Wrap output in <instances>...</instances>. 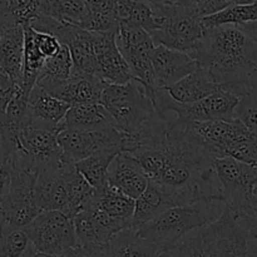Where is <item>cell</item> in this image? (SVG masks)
Returning a JSON list of instances; mask_svg holds the SVG:
<instances>
[{"instance_id":"1","label":"cell","mask_w":257,"mask_h":257,"mask_svg":"<svg viewBox=\"0 0 257 257\" xmlns=\"http://www.w3.org/2000/svg\"><path fill=\"white\" fill-rule=\"evenodd\" d=\"M133 146H146L158 153L161 172L156 183L187 192L195 202H222L213 168L215 158L193 130L192 122L155 110L138 132L127 136L123 151Z\"/></svg>"},{"instance_id":"2","label":"cell","mask_w":257,"mask_h":257,"mask_svg":"<svg viewBox=\"0 0 257 257\" xmlns=\"http://www.w3.org/2000/svg\"><path fill=\"white\" fill-rule=\"evenodd\" d=\"M188 55L218 87L237 97L257 89V43L241 27L205 29Z\"/></svg>"},{"instance_id":"3","label":"cell","mask_w":257,"mask_h":257,"mask_svg":"<svg viewBox=\"0 0 257 257\" xmlns=\"http://www.w3.org/2000/svg\"><path fill=\"white\" fill-rule=\"evenodd\" d=\"M247 238L243 226L225 207L217 220L183 236L160 257H247Z\"/></svg>"},{"instance_id":"4","label":"cell","mask_w":257,"mask_h":257,"mask_svg":"<svg viewBox=\"0 0 257 257\" xmlns=\"http://www.w3.org/2000/svg\"><path fill=\"white\" fill-rule=\"evenodd\" d=\"M223 210L225 205L217 201H198L176 206L135 230L143 238L156 243L165 251L187 233L217 220Z\"/></svg>"},{"instance_id":"5","label":"cell","mask_w":257,"mask_h":257,"mask_svg":"<svg viewBox=\"0 0 257 257\" xmlns=\"http://www.w3.org/2000/svg\"><path fill=\"white\" fill-rule=\"evenodd\" d=\"M99 103L114 127L127 136L138 132L155 113V104L147 90L136 79L124 84H105Z\"/></svg>"},{"instance_id":"6","label":"cell","mask_w":257,"mask_h":257,"mask_svg":"<svg viewBox=\"0 0 257 257\" xmlns=\"http://www.w3.org/2000/svg\"><path fill=\"white\" fill-rule=\"evenodd\" d=\"M213 168L220 187L221 201L225 207L237 218L256 216L252 190L257 168L231 157L216 158Z\"/></svg>"},{"instance_id":"7","label":"cell","mask_w":257,"mask_h":257,"mask_svg":"<svg viewBox=\"0 0 257 257\" xmlns=\"http://www.w3.org/2000/svg\"><path fill=\"white\" fill-rule=\"evenodd\" d=\"M161 24L151 34L155 45L190 53L202 38V18L191 5H158Z\"/></svg>"},{"instance_id":"8","label":"cell","mask_w":257,"mask_h":257,"mask_svg":"<svg viewBox=\"0 0 257 257\" xmlns=\"http://www.w3.org/2000/svg\"><path fill=\"white\" fill-rule=\"evenodd\" d=\"M238 102L240 97L220 88L198 102L182 104L173 100L163 88H160L156 92L155 110L160 113H173L180 119L193 123L232 120L235 119V109Z\"/></svg>"},{"instance_id":"9","label":"cell","mask_w":257,"mask_h":257,"mask_svg":"<svg viewBox=\"0 0 257 257\" xmlns=\"http://www.w3.org/2000/svg\"><path fill=\"white\" fill-rule=\"evenodd\" d=\"M24 230L38 253L63 257L77 246L73 217L62 211L40 212Z\"/></svg>"},{"instance_id":"10","label":"cell","mask_w":257,"mask_h":257,"mask_svg":"<svg viewBox=\"0 0 257 257\" xmlns=\"http://www.w3.org/2000/svg\"><path fill=\"white\" fill-rule=\"evenodd\" d=\"M57 136L55 131L30 123L18 135L14 152L9 158L15 165L35 173L57 167L62 163Z\"/></svg>"},{"instance_id":"11","label":"cell","mask_w":257,"mask_h":257,"mask_svg":"<svg viewBox=\"0 0 257 257\" xmlns=\"http://www.w3.org/2000/svg\"><path fill=\"white\" fill-rule=\"evenodd\" d=\"M127 135L118 131L114 125L95 131H77L62 128L57 136L62 163H73L100 152L119 148L123 150Z\"/></svg>"},{"instance_id":"12","label":"cell","mask_w":257,"mask_h":257,"mask_svg":"<svg viewBox=\"0 0 257 257\" xmlns=\"http://www.w3.org/2000/svg\"><path fill=\"white\" fill-rule=\"evenodd\" d=\"M37 177L38 173L13 163L10 191L7 198L0 203V213L5 225L25 228L40 213L35 201Z\"/></svg>"},{"instance_id":"13","label":"cell","mask_w":257,"mask_h":257,"mask_svg":"<svg viewBox=\"0 0 257 257\" xmlns=\"http://www.w3.org/2000/svg\"><path fill=\"white\" fill-rule=\"evenodd\" d=\"M107 83L95 75L83 74L73 69L65 80L42 79L37 83L40 88L53 97L70 105L80 103H99L103 88Z\"/></svg>"},{"instance_id":"14","label":"cell","mask_w":257,"mask_h":257,"mask_svg":"<svg viewBox=\"0 0 257 257\" xmlns=\"http://www.w3.org/2000/svg\"><path fill=\"white\" fill-rule=\"evenodd\" d=\"M193 202L195 201L192 196L187 192L173 190L150 181L142 195L136 200L132 228H138L143 223L160 216L168 208Z\"/></svg>"},{"instance_id":"15","label":"cell","mask_w":257,"mask_h":257,"mask_svg":"<svg viewBox=\"0 0 257 257\" xmlns=\"http://www.w3.org/2000/svg\"><path fill=\"white\" fill-rule=\"evenodd\" d=\"M115 33H95L94 52L98 78L107 84H124L133 79L128 63L115 44Z\"/></svg>"},{"instance_id":"16","label":"cell","mask_w":257,"mask_h":257,"mask_svg":"<svg viewBox=\"0 0 257 257\" xmlns=\"http://www.w3.org/2000/svg\"><path fill=\"white\" fill-rule=\"evenodd\" d=\"M152 68L155 84L160 89L195 72L198 64L187 53L156 45L152 54Z\"/></svg>"},{"instance_id":"17","label":"cell","mask_w":257,"mask_h":257,"mask_svg":"<svg viewBox=\"0 0 257 257\" xmlns=\"http://www.w3.org/2000/svg\"><path fill=\"white\" fill-rule=\"evenodd\" d=\"M148 182L150 180L141 168L140 163L127 151H120L108 168V185L135 201L142 195Z\"/></svg>"},{"instance_id":"18","label":"cell","mask_w":257,"mask_h":257,"mask_svg":"<svg viewBox=\"0 0 257 257\" xmlns=\"http://www.w3.org/2000/svg\"><path fill=\"white\" fill-rule=\"evenodd\" d=\"M24 28L14 22H0V67L17 85L22 83Z\"/></svg>"},{"instance_id":"19","label":"cell","mask_w":257,"mask_h":257,"mask_svg":"<svg viewBox=\"0 0 257 257\" xmlns=\"http://www.w3.org/2000/svg\"><path fill=\"white\" fill-rule=\"evenodd\" d=\"M28 102L33 117L32 124L59 133L70 104L53 97L37 84L30 90Z\"/></svg>"},{"instance_id":"20","label":"cell","mask_w":257,"mask_h":257,"mask_svg":"<svg viewBox=\"0 0 257 257\" xmlns=\"http://www.w3.org/2000/svg\"><path fill=\"white\" fill-rule=\"evenodd\" d=\"M60 165L38 173L35 182V201L40 212L62 211L68 213V196L60 172Z\"/></svg>"},{"instance_id":"21","label":"cell","mask_w":257,"mask_h":257,"mask_svg":"<svg viewBox=\"0 0 257 257\" xmlns=\"http://www.w3.org/2000/svg\"><path fill=\"white\" fill-rule=\"evenodd\" d=\"M163 89L176 102L182 103V104H191V103H196L208 97L220 89V87L208 77V74L202 68L198 67L195 72Z\"/></svg>"},{"instance_id":"22","label":"cell","mask_w":257,"mask_h":257,"mask_svg":"<svg viewBox=\"0 0 257 257\" xmlns=\"http://www.w3.org/2000/svg\"><path fill=\"white\" fill-rule=\"evenodd\" d=\"M162 248L143 238L135 228L115 233L105 245V257H160Z\"/></svg>"},{"instance_id":"23","label":"cell","mask_w":257,"mask_h":257,"mask_svg":"<svg viewBox=\"0 0 257 257\" xmlns=\"http://www.w3.org/2000/svg\"><path fill=\"white\" fill-rule=\"evenodd\" d=\"M92 202L98 210L104 212L107 216L122 221L132 228L136 205V201L133 198L128 197L117 188L105 183L100 188L94 190Z\"/></svg>"},{"instance_id":"24","label":"cell","mask_w":257,"mask_h":257,"mask_svg":"<svg viewBox=\"0 0 257 257\" xmlns=\"http://www.w3.org/2000/svg\"><path fill=\"white\" fill-rule=\"evenodd\" d=\"M115 12L119 22L138 25L150 35L160 28L161 17L157 4L150 0H117Z\"/></svg>"},{"instance_id":"25","label":"cell","mask_w":257,"mask_h":257,"mask_svg":"<svg viewBox=\"0 0 257 257\" xmlns=\"http://www.w3.org/2000/svg\"><path fill=\"white\" fill-rule=\"evenodd\" d=\"M62 124L63 128L77 131H95L114 125L100 103H80L70 105Z\"/></svg>"},{"instance_id":"26","label":"cell","mask_w":257,"mask_h":257,"mask_svg":"<svg viewBox=\"0 0 257 257\" xmlns=\"http://www.w3.org/2000/svg\"><path fill=\"white\" fill-rule=\"evenodd\" d=\"M60 172L67 190L68 213L74 217L89 202L94 193V188L80 175L73 163H62Z\"/></svg>"},{"instance_id":"27","label":"cell","mask_w":257,"mask_h":257,"mask_svg":"<svg viewBox=\"0 0 257 257\" xmlns=\"http://www.w3.org/2000/svg\"><path fill=\"white\" fill-rule=\"evenodd\" d=\"M47 58L40 53L35 44L34 29L24 27V57H23L22 83L19 87L27 93H30L44 68Z\"/></svg>"},{"instance_id":"28","label":"cell","mask_w":257,"mask_h":257,"mask_svg":"<svg viewBox=\"0 0 257 257\" xmlns=\"http://www.w3.org/2000/svg\"><path fill=\"white\" fill-rule=\"evenodd\" d=\"M120 151L122 150L119 148L100 151L75 163V168L87 180V182L97 190L107 183L108 168Z\"/></svg>"},{"instance_id":"29","label":"cell","mask_w":257,"mask_h":257,"mask_svg":"<svg viewBox=\"0 0 257 257\" xmlns=\"http://www.w3.org/2000/svg\"><path fill=\"white\" fill-rule=\"evenodd\" d=\"M257 20V3H246V4H232L225 8L216 14L202 18V25L205 29L223 27V25H241Z\"/></svg>"},{"instance_id":"30","label":"cell","mask_w":257,"mask_h":257,"mask_svg":"<svg viewBox=\"0 0 257 257\" xmlns=\"http://www.w3.org/2000/svg\"><path fill=\"white\" fill-rule=\"evenodd\" d=\"M37 251L24 228L3 223L0 232V257H34Z\"/></svg>"},{"instance_id":"31","label":"cell","mask_w":257,"mask_h":257,"mask_svg":"<svg viewBox=\"0 0 257 257\" xmlns=\"http://www.w3.org/2000/svg\"><path fill=\"white\" fill-rule=\"evenodd\" d=\"M43 15L80 28L87 8L83 0H42Z\"/></svg>"},{"instance_id":"32","label":"cell","mask_w":257,"mask_h":257,"mask_svg":"<svg viewBox=\"0 0 257 257\" xmlns=\"http://www.w3.org/2000/svg\"><path fill=\"white\" fill-rule=\"evenodd\" d=\"M39 17H43L42 0H8L4 19L24 28Z\"/></svg>"},{"instance_id":"33","label":"cell","mask_w":257,"mask_h":257,"mask_svg":"<svg viewBox=\"0 0 257 257\" xmlns=\"http://www.w3.org/2000/svg\"><path fill=\"white\" fill-rule=\"evenodd\" d=\"M72 72L73 62L69 49L65 45L62 44V48H60L59 52L54 57L47 59L37 83L42 79L65 80L70 77Z\"/></svg>"},{"instance_id":"34","label":"cell","mask_w":257,"mask_h":257,"mask_svg":"<svg viewBox=\"0 0 257 257\" xmlns=\"http://www.w3.org/2000/svg\"><path fill=\"white\" fill-rule=\"evenodd\" d=\"M235 119L240 120L257 137V89L251 90L240 98V102L235 109Z\"/></svg>"},{"instance_id":"35","label":"cell","mask_w":257,"mask_h":257,"mask_svg":"<svg viewBox=\"0 0 257 257\" xmlns=\"http://www.w3.org/2000/svg\"><path fill=\"white\" fill-rule=\"evenodd\" d=\"M252 0H190V5L201 18L216 14L232 4H246Z\"/></svg>"},{"instance_id":"36","label":"cell","mask_w":257,"mask_h":257,"mask_svg":"<svg viewBox=\"0 0 257 257\" xmlns=\"http://www.w3.org/2000/svg\"><path fill=\"white\" fill-rule=\"evenodd\" d=\"M34 39L38 49L47 59L54 57L62 48V43L58 40L57 37L47 33H40L34 30Z\"/></svg>"},{"instance_id":"37","label":"cell","mask_w":257,"mask_h":257,"mask_svg":"<svg viewBox=\"0 0 257 257\" xmlns=\"http://www.w3.org/2000/svg\"><path fill=\"white\" fill-rule=\"evenodd\" d=\"M15 87H17V84L13 82L12 78L4 70H2L0 72V125L4 122L8 104L12 99Z\"/></svg>"},{"instance_id":"38","label":"cell","mask_w":257,"mask_h":257,"mask_svg":"<svg viewBox=\"0 0 257 257\" xmlns=\"http://www.w3.org/2000/svg\"><path fill=\"white\" fill-rule=\"evenodd\" d=\"M13 162L9 157L5 158L0 165V203L7 198L12 185Z\"/></svg>"},{"instance_id":"39","label":"cell","mask_w":257,"mask_h":257,"mask_svg":"<svg viewBox=\"0 0 257 257\" xmlns=\"http://www.w3.org/2000/svg\"><path fill=\"white\" fill-rule=\"evenodd\" d=\"M63 257H105V246H99V247L75 246Z\"/></svg>"},{"instance_id":"40","label":"cell","mask_w":257,"mask_h":257,"mask_svg":"<svg viewBox=\"0 0 257 257\" xmlns=\"http://www.w3.org/2000/svg\"><path fill=\"white\" fill-rule=\"evenodd\" d=\"M237 220L243 226L246 232L257 240V216H242V217H238Z\"/></svg>"},{"instance_id":"41","label":"cell","mask_w":257,"mask_h":257,"mask_svg":"<svg viewBox=\"0 0 257 257\" xmlns=\"http://www.w3.org/2000/svg\"><path fill=\"white\" fill-rule=\"evenodd\" d=\"M153 4L158 5H167V7H172V5H190V0H150Z\"/></svg>"},{"instance_id":"42","label":"cell","mask_w":257,"mask_h":257,"mask_svg":"<svg viewBox=\"0 0 257 257\" xmlns=\"http://www.w3.org/2000/svg\"><path fill=\"white\" fill-rule=\"evenodd\" d=\"M241 28L257 43V20L256 22L248 23V24L241 25Z\"/></svg>"},{"instance_id":"43","label":"cell","mask_w":257,"mask_h":257,"mask_svg":"<svg viewBox=\"0 0 257 257\" xmlns=\"http://www.w3.org/2000/svg\"><path fill=\"white\" fill-rule=\"evenodd\" d=\"M7 158V152H5V147H4V140H3V135L2 131H0V165L3 163V161Z\"/></svg>"},{"instance_id":"44","label":"cell","mask_w":257,"mask_h":257,"mask_svg":"<svg viewBox=\"0 0 257 257\" xmlns=\"http://www.w3.org/2000/svg\"><path fill=\"white\" fill-rule=\"evenodd\" d=\"M252 201H253V210L257 216V173H256V180L253 183V190H252Z\"/></svg>"},{"instance_id":"45","label":"cell","mask_w":257,"mask_h":257,"mask_svg":"<svg viewBox=\"0 0 257 257\" xmlns=\"http://www.w3.org/2000/svg\"><path fill=\"white\" fill-rule=\"evenodd\" d=\"M7 5L8 0H0V22L5 18V14H7Z\"/></svg>"},{"instance_id":"46","label":"cell","mask_w":257,"mask_h":257,"mask_svg":"<svg viewBox=\"0 0 257 257\" xmlns=\"http://www.w3.org/2000/svg\"><path fill=\"white\" fill-rule=\"evenodd\" d=\"M34 257H57V256H50V255H44V253H35Z\"/></svg>"},{"instance_id":"47","label":"cell","mask_w":257,"mask_h":257,"mask_svg":"<svg viewBox=\"0 0 257 257\" xmlns=\"http://www.w3.org/2000/svg\"><path fill=\"white\" fill-rule=\"evenodd\" d=\"M3 223H4V220H3V216H2V213H0V232H2Z\"/></svg>"},{"instance_id":"48","label":"cell","mask_w":257,"mask_h":257,"mask_svg":"<svg viewBox=\"0 0 257 257\" xmlns=\"http://www.w3.org/2000/svg\"><path fill=\"white\" fill-rule=\"evenodd\" d=\"M252 2H255V3H257V0H252Z\"/></svg>"},{"instance_id":"49","label":"cell","mask_w":257,"mask_h":257,"mask_svg":"<svg viewBox=\"0 0 257 257\" xmlns=\"http://www.w3.org/2000/svg\"><path fill=\"white\" fill-rule=\"evenodd\" d=\"M2 70H3V69H2V67H0V72H2Z\"/></svg>"}]
</instances>
